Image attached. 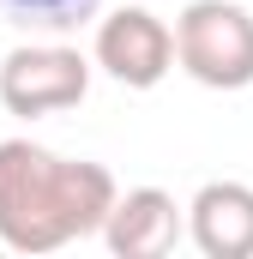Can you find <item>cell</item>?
I'll return each instance as SVG.
<instances>
[{
	"instance_id": "6da1fadb",
	"label": "cell",
	"mask_w": 253,
	"mask_h": 259,
	"mask_svg": "<svg viewBox=\"0 0 253 259\" xmlns=\"http://www.w3.org/2000/svg\"><path fill=\"white\" fill-rule=\"evenodd\" d=\"M115 175L91 157H61L30 139H0V247L6 253H61L97 235Z\"/></svg>"
},
{
	"instance_id": "5b68a950",
	"label": "cell",
	"mask_w": 253,
	"mask_h": 259,
	"mask_svg": "<svg viewBox=\"0 0 253 259\" xmlns=\"http://www.w3.org/2000/svg\"><path fill=\"white\" fill-rule=\"evenodd\" d=\"M181 205L163 193V187H126L115 193L109 217H103V241L115 259H163L175 241H181Z\"/></svg>"
},
{
	"instance_id": "8992f818",
	"label": "cell",
	"mask_w": 253,
	"mask_h": 259,
	"mask_svg": "<svg viewBox=\"0 0 253 259\" xmlns=\"http://www.w3.org/2000/svg\"><path fill=\"white\" fill-rule=\"evenodd\" d=\"M193 247L205 259H253V187L247 181H205L187 205Z\"/></svg>"
},
{
	"instance_id": "7a4b0ae2",
	"label": "cell",
	"mask_w": 253,
	"mask_h": 259,
	"mask_svg": "<svg viewBox=\"0 0 253 259\" xmlns=\"http://www.w3.org/2000/svg\"><path fill=\"white\" fill-rule=\"evenodd\" d=\"M175 61L205 91L253 84V12L235 0H193L175 18Z\"/></svg>"
},
{
	"instance_id": "277c9868",
	"label": "cell",
	"mask_w": 253,
	"mask_h": 259,
	"mask_svg": "<svg viewBox=\"0 0 253 259\" xmlns=\"http://www.w3.org/2000/svg\"><path fill=\"white\" fill-rule=\"evenodd\" d=\"M97 66L126 91H151L175 66V30L151 6H121L97 24Z\"/></svg>"
},
{
	"instance_id": "52a82bcc",
	"label": "cell",
	"mask_w": 253,
	"mask_h": 259,
	"mask_svg": "<svg viewBox=\"0 0 253 259\" xmlns=\"http://www.w3.org/2000/svg\"><path fill=\"white\" fill-rule=\"evenodd\" d=\"M0 12L30 30H78L97 12V0H0Z\"/></svg>"
},
{
	"instance_id": "3957f363",
	"label": "cell",
	"mask_w": 253,
	"mask_h": 259,
	"mask_svg": "<svg viewBox=\"0 0 253 259\" xmlns=\"http://www.w3.org/2000/svg\"><path fill=\"white\" fill-rule=\"evenodd\" d=\"M91 91V61L66 42H18L0 61V109L18 121L78 109Z\"/></svg>"
}]
</instances>
